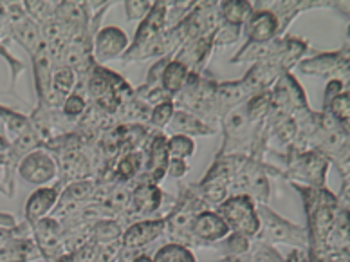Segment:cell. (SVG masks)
<instances>
[{"instance_id": "1", "label": "cell", "mask_w": 350, "mask_h": 262, "mask_svg": "<svg viewBox=\"0 0 350 262\" xmlns=\"http://www.w3.org/2000/svg\"><path fill=\"white\" fill-rule=\"evenodd\" d=\"M291 185L300 194L304 201V210L307 217L306 232L309 262H323L325 261V241L340 212L336 194H332L327 187L310 188L304 185H295V183Z\"/></svg>"}, {"instance_id": "2", "label": "cell", "mask_w": 350, "mask_h": 262, "mask_svg": "<svg viewBox=\"0 0 350 262\" xmlns=\"http://www.w3.org/2000/svg\"><path fill=\"white\" fill-rule=\"evenodd\" d=\"M166 16H168V2H154L150 13L137 25L134 40L131 42L125 55L121 56V60L129 64V62H143L150 58L155 60L166 58L168 51L163 40V33L168 27Z\"/></svg>"}, {"instance_id": "3", "label": "cell", "mask_w": 350, "mask_h": 262, "mask_svg": "<svg viewBox=\"0 0 350 262\" xmlns=\"http://www.w3.org/2000/svg\"><path fill=\"white\" fill-rule=\"evenodd\" d=\"M179 196L175 199L174 207L163 219H165V237L168 242L183 244L186 248H196L191 237V224L202 210H206L204 201L196 194L191 185H180Z\"/></svg>"}, {"instance_id": "4", "label": "cell", "mask_w": 350, "mask_h": 262, "mask_svg": "<svg viewBox=\"0 0 350 262\" xmlns=\"http://www.w3.org/2000/svg\"><path fill=\"white\" fill-rule=\"evenodd\" d=\"M217 83L208 73L197 75L190 73L183 91L174 98L175 109H183L186 112L196 114L197 118L213 127V121H219L215 109Z\"/></svg>"}, {"instance_id": "5", "label": "cell", "mask_w": 350, "mask_h": 262, "mask_svg": "<svg viewBox=\"0 0 350 262\" xmlns=\"http://www.w3.org/2000/svg\"><path fill=\"white\" fill-rule=\"evenodd\" d=\"M282 157L285 163L282 177H285L289 183L310 188L327 187V172L330 168V161L325 154L312 148L298 152L287 146V152Z\"/></svg>"}, {"instance_id": "6", "label": "cell", "mask_w": 350, "mask_h": 262, "mask_svg": "<svg viewBox=\"0 0 350 262\" xmlns=\"http://www.w3.org/2000/svg\"><path fill=\"white\" fill-rule=\"evenodd\" d=\"M269 176H282V170L247 156L231 181L230 196H247L256 205H267L271 197Z\"/></svg>"}, {"instance_id": "7", "label": "cell", "mask_w": 350, "mask_h": 262, "mask_svg": "<svg viewBox=\"0 0 350 262\" xmlns=\"http://www.w3.org/2000/svg\"><path fill=\"white\" fill-rule=\"evenodd\" d=\"M260 228L253 241L264 242L269 246L276 244H287L291 248H301L307 250V232L306 226L285 219L278 212H275L269 205H256Z\"/></svg>"}, {"instance_id": "8", "label": "cell", "mask_w": 350, "mask_h": 262, "mask_svg": "<svg viewBox=\"0 0 350 262\" xmlns=\"http://www.w3.org/2000/svg\"><path fill=\"white\" fill-rule=\"evenodd\" d=\"M217 212L230 226L231 232L242 233L245 237L255 239L260 228L256 202L247 196H230L226 199Z\"/></svg>"}, {"instance_id": "9", "label": "cell", "mask_w": 350, "mask_h": 262, "mask_svg": "<svg viewBox=\"0 0 350 262\" xmlns=\"http://www.w3.org/2000/svg\"><path fill=\"white\" fill-rule=\"evenodd\" d=\"M349 42L338 51L320 53V55L304 58L298 64V71L306 76H318L327 80H345L349 81Z\"/></svg>"}, {"instance_id": "10", "label": "cell", "mask_w": 350, "mask_h": 262, "mask_svg": "<svg viewBox=\"0 0 350 262\" xmlns=\"http://www.w3.org/2000/svg\"><path fill=\"white\" fill-rule=\"evenodd\" d=\"M5 10V29H8V36L11 40H15L18 46L24 47L29 56L36 53V49L40 47L42 31L40 25H36L31 21L27 13H25L24 5L22 4H4Z\"/></svg>"}, {"instance_id": "11", "label": "cell", "mask_w": 350, "mask_h": 262, "mask_svg": "<svg viewBox=\"0 0 350 262\" xmlns=\"http://www.w3.org/2000/svg\"><path fill=\"white\" fill-rule=\"evenodd\" d=\"M166 199H172V197L157 185L134 183L131 190V205L126 208V212L121 215L120 222L123 219H134V221L152 219L163 208Z\"/></svg>"}, {"instance_id": "12", "label": "cell", "mask_w": 350, "mask_h": 262, "mask_svg": "<svg viewBox=\"0 0 350 262\" xmlns=\"http://www.w3.org/2000/svg\"><path fill=\"white\" fill-rule=\"evenodd\" d=\"M16 174L29 185L49 187L58 179V163L45 148H36L18 161Z\"/></svg>"}, {"instance_id": "13", "label": "cell", "mask_w": 350, "mask_h": 262, "mask_svg": "<svg viewBox=\"0 0 350 262\" xmlns=\"http://www.w3.org/2000/svg\"><path fill=\"white\" fill-rule=\"evenodd\" d=\"M166 136L165 132H155L154 136L146 143V157L145 167L139 177L134 183H148V185H157L159 187L163 179L166 177V168H168V148H166Z\"/></svg>"}, {"instance_id": "14", "label": "cell", "mask_w": 350, "mask_h": 262, "mask_svg": "<svg viewBox=\"0 0 350 262\" xmlns=\"http://www.w3.org/2000/svg\"><path fill=\"white\" fill-rule=\"evenodd\" d=\"M31 239L44 262H56L66 253L62 239L60 222L53 217H45L31 226Z\"/></svg>"}, {"instance_id": "15", "label": "cell", "mask_w": 350, "mask_h": 262, "mask_svg": "<svg viewBox=\"0 0 350 262\" xmlns=\"http://www.w3.org/2000/svg\"><path fill=\"white\" fill-rule=\"evenodd\" d=\"M231 233L230 226L226 224V221L220 217L217 210L206 208L199 215L196 217V221L191 224V237L196 242V248H208L213 250L215 244H219L222 239H226Z\"/></svg>"}, {"instance_id": "16", "label": "cell", "mask_w": 350, "mask_h": 262, "mask_svg": "<svg viewBox=\"0 0 350 262\" xmlns=\"http://www.w3.org/2000/svg\"><path fill=\"white\" fill-rule=\"evenodd\" d=\"M161 237H165V219L163 217L141 219V221L129 222L123 228L121 246L146 253V246L154 244Z\"/></svg>"}, {"instance_id": "17", "label": "cell", "mask_w": 350, "mask_h": 262, "mask_svg": "<svg viewBox=\"0 0 350 262\" xmlns=\"http://www.w3.org/2000/svg\"><path fill=\"white\" fill-rule=\"evenodd\" d=\"M129 46L131 42L125 31L118 25H107V27H100V31L92 38V56L96 64L101 66L109 60L121 58Z\"/></svg>"}, {"instance_id": "18", "label": "cell", "mask_w": 350, "mask_h": 262, "mask_svg": "<svg viewBox=\"0 0 350 262\" xmlns=\"http://www.w3.org/2000/svg\"><path fill=\"white\" fill-rule=\"evenodd\" d=\"M56 163H58V179L55 183L60 190L69 183L92 177V150H87V146L67 152L58 157Z\"/></svg>"}, {"instance_id": "19", "label": "cell", "mask_w": 350, "mask_h": 262, "mask_svg": "<svg viewBox=\"0 0 350 262\" xmlns=\"http://www.w3.org/2000/svg\"><path fill=\"white\" fill-rule=\"evenodd\" d=\"M307 51H309V42L304 40V38H298V36L284 35L280 38H276L275 49L265 62H269L276 71L284 75V73H291L293 67H296L304 60Z\"/></svg>"}, {"instance_id": "20", "label": "cell", "mask_w": 350, "mask_h": 262, "mask_svg": "<svg viewBox=\"0 0 350 262\" xmlns=\"http://www.w3.org/2000/svg\"><path fill=\"white\" fill-rule=\"evenodd\" d=\"M213 49H215V31L199 36L196 40L186 42L172 58L186 66V69L190 73L202 75L206 71V66H208V60H210Z\"/></svg>"}, {"instance_id": "21", "label": "cell", "mask_w": 350, "mask_h": 262, "mask_svg": "<svg viewBox=\"0 0 350 262\" xmlns=\"http://www.w3.org/2000/svg\"><path fill=\"white\" fill-rule=\"evenodd\" d=\"M242 33L245 35V42L265 44L280 38V24L273 11L265 10L262 5H253V13L242 27Z\"/></svg>"}, {"instance_id": "22", "label": "cell", "mask_w": 350, "mask_h": 262, "mask_svg": "<svg viewBox=\"0 0 350 262\" xmlns=\"http://www.w3.org/2000/svg\"><path fill=\"white\" fill-rule=\"evenodd\" d=\"M33 66V78H35V89L38 103L47 105L51 98V81H53V71H55V60L49 53V47L42 42L36 53L31 56Z\"/></svg>"}, {"instance_id": "23", "label": "cell", "mask_w": 350, "mask_h": 262, "mask_svg": "<svg viewBox=\"0 0 350 262\" xmlns=\"http://www.w3.org/2000/svg\"><path fill=\"white\" fill-rule=\"evenodd\" d=\"M60 188L56 187V183L53 187H38L25 201L24 207V222L29 224H36L38 221L49 217L55 210L58 197H60Z\"/></svg>"}, {"instance_id": "24", "label": "cell", "mask_w": 350, "mask_h": 262, "mask_svg": "<svg viewBox=\"0 0 350 262\" xmlns=\"http://www.w3.org/2000/svg\"><path fill=\"white\" fill-rule=\"evenodd\" d=\"M166 131L172 134H183V136H213L215 134V127L208 125L204 121L197 118L191 112H186L183 109H175L174 116L170 123L166 127Z\"/></svg>"}, {"instance_id": "25", "label": "cell", "mask_w": 350, "mask_h": 262, "mask_svg": "<svg viewBox=\"0 0 350 262\" xmlns=\"http://www.w3.org/2000/svg\"><path fill=\"white\" fill-rule=\"evenodd\" d=\"M145 167V150L135 148V150H129L125 154H121L118 157V161L112 165V172L118 183H129L134 185V181L139 177Z\"/></svg>"}, {"instance_id": "26", "label": "cell", "mask_w": 350, "mask_h": 262, "mask_svg": "<svg viewBox=\"0 0 350 262\" xmlns=\"http://www.w3.org/2000/svg\"><path fill=\"white\" fill-rule=\"evenodd\" d=\"M78 83V75L67 66H55L53 81H51V98L47 107H60Z\"/></svg>"}, {"instance_id": "27", "label": "cell", "mask_w": 350, "mask_h": 262, "mask_svg": "<svg viewBox=\"0 0 350 262\" xmlns=\"http://www.w3.org/2000/svg\"><path fill=\"white\" fill-rule=\"evenodd\" d=\"M188 75H190V71L186 69V66H183L180 62L170 58L165 64V67H163L159 87L174 100L175 96L183 91L186 80H188Z\"/></svg>"}, {"instance_id": "28", "label": "cell", "mask_w": 350, "mask_h": 262, "mask_svg": "<svg viewBox=\"0 0 350 262\" xmlns=\"http://www.w3.org/2000/svg\"><path fill=\"white\" fill-rule=\"evenodd\" d=\"M123 224L118 219H100L90 226V241L94 244H114L121 242Z\"/></svg>"}, {"instance_id": "29", "label": "cell", "mask_w": 350, "mask_h": 262, "mask_svg": "<svg viewBox=\"0 0 350 262\" xmlns=\"http://www.w3.org/2000/svg\"><path fill=\"white\" fill-rule=\"evenodd\" d=\"M253 13V4L251 2H242V0H235V2H219V16L222 22H228L231 25H239L244 27L247 18Z\"/></svg>"}, {"instance_id": "30", "label": "cell", "mask_w": 350, "mask_h": 262, "mask_svg": "<svg viewBox=\"0 0 350 262\" xmlns=\"http://www.w3.org/2000/svg\"><path fill=\"white\" fill-rule=\"evenodd\" d=\"M275 49V40L265 42V44H256V42H245L241 49L237 51L235 56L231 58V64H245V62H264L267 60Z\"/></svg>"}, {"instance_id": "31", "label": "cell", "mask_w": 350, "mask_h": 262, "mask_svg": "<svg viewBox=\"0 0 350 262\" xmlns=\"http://www.w3.org/2000/svg\"><path fill=\"white\" fill-rule=\"evenodd\" d=\"M323 114H329L332 120H336L340 125L349 127L350 120V94L349 89H345L340 94H336L334 98H330L327 103H323V109H321Z\"/></svg>"}, {"instance_id": "32", "label": "cell", "mask_w": 350, "mask_h": 262, "mask_svg": "<svg viewBox=\"0 0 350 262\" xmlns=\"http://www.w3.org/2000/svg\"><path fill=\"white\" fill-rule=\"evenodd\" d=\"M152 262H197V257L191 248L166 242L154 253Z\"/></svg>"}, {"instance_id": "33", "label": "cell", "mask_w": 350, "mask_h": 262, "mask_svg": "<svg viewBox=\"0 0 350 262\" xmlns=\"http://www.w3.org/2000/svg\"><path fill=\"white\" fill-rule=\"evenodd\" d=\"M253 246V239L245 237L242 233L231 232L226 239L215 244L213 250H219L222 257H233V255H245L251 252Z\"/></svg>"}, {"instance_id": "34", "label": "cell", "mask_w": 350, "mask_h": 262, "mask_svg": "<svg viewBox=\"0 0 350 262\" xmlns=\"http://www.w3.org/2000/svg\"><path fill=\"white\" fill-rule=\"evenodd\" d=\"M25 13L29 16L31 21L35 22L36 25H45L49 24L51 21H55L56 16V5L58 2H38V0H25L22 2Z\"/></svg>"}, {"instance_id": "35", "label": "cell", "mask_w": 350, "mask_h": 262, "mask_svg": "<svg viewBox=\"0 0 350 262\" xmlns=\"http://www.w3.org/2000/svg\"><path fill=\"white\" fill-rule=\"evenodd\" d=\"M166 148H168V156L175 157V159H188L196 154V142L193 137L183 136V134H172L166 140Z\"/></svg>"}, {"instance_id": "36", "label": "cell", "mask_w": 350, "mask_h": 262, "mask_svg": "<svg viewBox=\"0 0 350 262\" xmlns=\"http://www.w3.org/2000/svg\"><path fill=\"white\" fill-rule=\"evenodd\" d=\"M87 107H89V103H87L85 96L81 94V92L72 91L69 96H67L66 100L62 101L60 111L67 120L75 121L76 123V121L83 116V112L87 111Z\"/></svg>"}, {"instance_id": "37", "label": "cell", "mask_w": 350, "mask_h": 262, "mask_svg": "<svg viewBox=\"0 0 350 262\" xmlns=\"http://www.w3.org/2000/svg\"><path fill=\"white\" fill-rule=\"evenodd\" d=\"M174 112H175L174 100L163 101V103H157V105L152 107L148 121H150V125L154 127L155 131L163 132L166 127H168V123H170Z\"/></svg>"}, {"instance_id": "38", "label": "cell", "mask_w": 350, "mask_h": 262, "mask_svg": "<svg viewBox=\"0 0 350 262\" xmlns=\"http://www.w3.org/2000/svg\"><path fill=\"white\" fill-rule=\"evenodd\" d=\"M250 259L251 262H284L282 253L275 246H269V244L258 241H253Z\"/></svg>"}, {"instance_id": "39", "label": "cell", "mask_w": 350, "mask_h": 262, "mask_svg": "<svg viewBox=\"0 0 350 262\" xmlns=\"http://www.w3.org/2000/svg\"><path fill=\"white\" fill-rule=\"evenodd\" d=\"M242 35V27L239 25H231L228 22H219L215 29V47H226L231 46V44H235L239 42Z\"/></svg>"}, {"instance_id": "40", "label": "cell", "mask_w": 350, "mask_h": 262, "mask_svg": "<svg viewBox=\"0 0 350 262\" xmlns=\"http://www.w3.org/2000/svg\"><path fill=\"white\" fill-rule=\"evenodd\" d=\"M152 5H154V2H141V0H129V2H123L126 21H143V18L150 13Z\"/></svg>"}, {"instance_id": "41", "label": "cell", "mask_w": 350, "mask_h": 262, "mask_svg": "<svg viewBox=\"0 0 350 262\" xmlns=\"http://www.w3.org/2000/svg\"><path fill=\"white\" fill-rule=\"evenodd\" d=\"M188 172H190V165H188L185 159H175V157H170L168 168H166V176H172L174 179H180V177H185Z\"/></svg>"}, {"instance_id": "42", "label": "cell", "mask_w": 350, "mask_h": 262, "mask_svg": "<svg viewBox=\"0 0 350 262\" xmlns=\"http://www.w3.org/2000/svg\"><path fill=\"white\" fill-rule=\"evenodd\" d=\"M284 262H309V253L301 248H293L287 257H284Z\"/></svg>"}, {"instance_id": "43", "label": "cell", "mask_w": 350, "mask_h": 262, "mask_svg": "<svg viewBox=\"0 0 350 262\" xmlns=\"http://www.w3.org/2000/svg\"><path fill=\"white\" fill-rule=\"evenodd\" d=\"M56 262H78V259H76L75 253H64Z\"/></svg>"}, {"instance_id": "44", "label": "cell", "mask_w": 350, "mask_h": 262, "mask_svg": "<svg viewBox=\"0 0 350 262\" xmlns=\"http://www.w3.org/2000/svg\"><path fill=\"white\" fill-rule=\"evenodd\" d=\"M132 262H152V257L148 255V253H145V255H141V257H137L135 261H132Z\"/></svg>"}, {"instance_id": "45", "label": "cell", "mask_w": 350, "mask_h": 262, "mask_svg": "<svg viewBox=\"0 0 350 262\" xmlns=\"http://www.w3.org/2000/svg\"><path fill=\"white\" fill-rule=\"evenodd\" d=\"M0 194H2V196H5V197H11L10 192H8V188L4 187V183H0Z\"/></svg>"}, {"instance_id": "46", "label": "cell", "mask_w": 350, "mask_h": 262, "mask_svg": "<svg viewBox=\"0 0 350 262\" xmlns=\"http://www.w3.org/2000/svg\"><path fill=\"white\" fill-rule=\"evenodd\" d=\"M8 145H10V143H8V140H5V137L0 134V148H4V146H8Z\"/></svg>"}]
</instances>
